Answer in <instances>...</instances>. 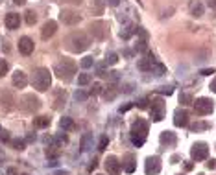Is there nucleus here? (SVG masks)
Instances as JSON below:
<instances>
[{
    "label": "nucleus",
    "instance_id": "f257e3e1",
    "mask_svg": "<svg viewBox=\"0 0 216 175\" xmlns=\"http://www.w3.org/2000/svg\"><path fill=\"white\" fill-rule=\"evenodd\" d=\"M32 85L35 91L39 92H46L50 89V85H52V74H50L48 68H37L33 72V78H32Z\"/></svg>",
    "mask_w": 216,
    "mask_h": 175
},
{
    "label": "nucleus",
    "instance_id": "f03ea898",
    "mask_svg": "<svg viewBox=\"0 0 216 175\" xmlns=\"http://www.w3.org/2000/svg\"><path fill=\"white\" fill-rule=\"evenodd\" d=\"M68 44V50L70 52H83V50L89 48V44H91V39H89V35L85 32H74L70 33L67 37V41H65Z\"/></svg>",
    "mask_w": 216,
    "mask_h": 175
},
{
    "label": "nucleus",
    "instance_id": "7ed1b4c3",
    "mask_svg": "<svg viewBox=\"0 0 216 175\" xmlns=\"http://www.w3.org/2000/svg\"><path fill=\"white\" fill-rule=\"evenodd\" d=\"M76 70H78V67H76V63H74L72 59H61V61H57L56 67H54V74H57L59 79L72 81Z\"/></svg>",
    "mask_w": 216,
    "mask_h": 175
},
{
    "label": "nucleus",
    "instance_id": "20e7f679",
    "mask_svg": "<svg viewBox=\"0 0 216 175\" xmlns=\"http://www.w3.org/2000/svg\"><path fill=\"white\" fill-rule=\"evenodd\" d=\"M146 135H148V122L142 118L135 120L131 126V142L137 148H140L144 144V140H146Z\"/></svg>",
    "mask_w": 216,
    "mask_h": 175
},
{
    "label": "nucleus",
    "instance_id": "39448f33",
    "mask_svg": "<svg viewBox=\"0 0 216 175\" xmlns=\"http://www.w3.org/2000/svg\"><path fill=\"white\" fill-rule=\"evenodd\" d=\"M192 105H194L196 114H199V116H207V114H210L213 109H214V102L209 100V98H198V100H194Z\"/></svg>",
    "mask_w": 216,
    "mask_h": 175
},
{
    "label": "nucleus",
    "instance_id": "423d86ee",
    "mask_svg": "<svg viewBox=\"0 0 216 175\" xmlns=\"http://www.w3.org/2000/svg\"><path fill=\"white\" fill-rule=\"evenodd\" d=\"M190 157H192V161H205V159L209 157V148L205 142H198L194 144L192 149H190Z\"/></svg>",
    "mask_w": 216,
    "mask_h": 175
},
{
    "label": "nucleus",
    "instance_id": "0eeeda50",
    "mask_svg": "<svg viewBox=\"0 0 216 175\" xmlns=\"http://www.w3.org/2000/svg\"><path fill=\"white\" fill-rule=\"evenodd\" d=\"M105 172H107L109 175L122 173V162H120L115 155H109V157L105 159Z\"/></svg>",
    "mask_w": 216,
    "mask_h": 175
},
{
    "label": "nucleus",
    "instance_id": "6e6552de",
    "mask_svg": "<svg viewBox=\"0 0 216 175\" xmlns=\"http://www.w3.org/2000/svg\"><path fill=\"white\" fill-rule=\"evenodd\" d=\"M144 172L146 175H157L161 172V159L159 157H148L144 164Z\"/></svg>",
    "mask_w": 216,
    "mask_h": 175
},
{
    "label": "nucleus",
    "instance_id": "1a4fd4ad",
    "mask_svg": "<svg viewBox=\"0 0 216 175\" xmlns=\"http://www.w3.org/2000/svg\"><path fill=\"white\" fill-rule=\"evenodd\" d=\"M164 118V103L163 100H153L152 102V120L153 122H161Z\"/></svg>",
    "mask_w": 216,
    "mask_h": 175
},
{
    "label": "nucleus",
    "instance_id": "9d476101",
    "mask_svg": "<svg viewBox=\"0 0 216 175\" xmlns=\"http://www.w3.org/2000/svg\"><path fill=\"white\" fill-rule=\"evenodd\" d=\"M91 32L94 35V39H100V41H104V39L109 35V30H107V24L105 22H92Z\"/></svg>",
    "mask_w": 216,
    "mask_h": 175
},
{
    "label": "nucleus",
    "instance_id": "9b49d317",
    "mask_svg": "<svg viewBox=\"0 0 216 175\" xmlns=\"http://www.w3.org/2000/svg\"><path fill=\"white\" fill-rule=\"evenodd\" d=\"M33 48H35V44H33V41L30 37H21L19 39V52H21L22 56H30V54L33 52Z\"/></svg>",
    "mask_w": 216,
    "mask_h": 175
},
{
    "label": "nucleus",
    "instance_id": "f8f14e48",
    "mask_svg": "<svg viewBox=\"0 0 216 175\" xmlns=\"http://www.w3.org/2000/svg\"><path fill=\"white\" fill-rule=\"evenodd\" d=\"M57 32V22L56 21H48V22H44V26L41 30V37L44 39V41H48L50 37H54Z\"/></svg>",
    "mask_w": 216,
    "mask_h": 175
},
{
    "label": "nucleus",
    "instance_id": "ddd939ff",
    "mask_svg": "<svg viewBox=\"0 0 216 175\" xmlns=\"http://www.w3.org/2000/svg\"><path fill=\"white\" fill-rule=\"evenodd\" d=\"M174 126L175 127H185L188 126V113L185 109H177L174 113Z\"/></svg>",
    "mask_w": 216,
    "mask_h": 175
},
{
    "label": "nucleus",
    "instance_id": "4468645a",
    "mask_svg": "<svg viewBox=\"0 0 216 175\" xmlns=\"http://www.w3.org/2000/svg\"><path fill=\"white\" fill-rule=\"evenodd\" d=\"M157 63L155 61V57L152 56V54H148V57H142V59H139V63H137V67L140 72H150V70H153V65Z\"/></svg>",
    "mask_w": 216,
    "mask_h": 175
},
{
    "label": "nucleus",
    "instance_id": "2eb2a0df",
    "mask_svg": "<svg viewBox=\"0 0 216 175\" xmlns=\"http://www.w3.org/2000/svg\"><path fill=\"white\" fill-rule=\"evenodd\" d=\"M13 85L17 89H24L28 85V76L26 72H22V70H15L13 72Z\"/></svg>",
    "mask_w": 216,
    "mask_h": 175
},
{
    "label": "nucleus",
    "instance_id": "dca6fc26",
    "mask_svg": "<svg viewBox=\"0 0 216 175\" xmlns=\"http://www.w3.org/2000/svg\"><path fill=\"white\" fill-rule=\"evenodd\" d=\"M6 28L8 30H17L19 26H21V15H17V13H8L6 15Z\"/></svg>",
    "mask_w": 216,
    "mask_h": 175
},
{
    "label": "nucleus",
    "instance_id": "f3484780",
    "mask_svg": "<svg viewBox=\"0 0 216 175\" xmlns=\"http://www.w3.org/2000/svg\"><path fill=\"white\" fill-rule=\"evenodd\" d=\"M61 21L65 24H68V26H74V24H78L79 21H81V17H79L78 13H74V11H63L61 13Z\"/></svg>",
    "mask_w": 216,
    "mask_h": 175
},
{
    "label": "nucleus",
    "instance_id": "a211bd4d",
    "mask_svg": "<svg viewBox=\"0 0 216 175\" xmlns=\"http://www.w3.org/2000/svg\"><path fill=\"white\" fill-rule=\"evenodd\" d=\"M203 11H205V6L199 0H192V2H190V15H192V17L199 19L203 15Z\"/></svg>",
    "mask_w": 216,
    "mask_h": 175
},
{
    "label": "nucleus",
    "instance_id": "6ab92c4d",
    "mask_svg": "<svg viewBox=\"0 0 216 175\" xmlns=\"http://www.w3.org/2000/svg\"><path fill=\"white\" fill-rule=\"evenodd\" d=\"M135 168H137V164H135V155H133V153H128V155L124 157V170H126L128 173H133Z\"/></svg>",
    "mask_w": 216,
    "mask_h": 175
},
{
    "label": "nucleus",
    "instance_id": "aec40b11",
    "mask_svg": "<svg viewBox=\"0 0 216 175\" xmlns=\"http://www.w3.org/2000/svg\"><path fill=\"white\" fill-rule=\"evenodd\" d=\"M159 140H161V144H164V146H166V144L172 146V144L175 142V135L172 131H163V133H161V137H159Z\"/></svg>",
    "mask_w": 216,
    "mask_h": 175
},
{
    "label": "nucleus",
    "instance_id": "412c9836",
    "mask_svg": "<svg viewBox=\"0 0 216 175\" xmlns=\"http://www.w3.org/2000/svg\"><path fill=\"white\" fill-rule=\"evenodd\" d=\"M59 127L65 129V133L67 131H72L74 127H76V124L72 122V118H68V116H63L61 120H59Z\"/></svg>",
    "mask_w": 216,
    "mask_h": 175
},
{
    "label": "nucleus",
    "instance_id": "4be33fe9",
    "mask_svg": "<svg viewBox=\"0 0 216 175\" xmlns=\"http://www.w3.org/2000/svg\"><path fill=\"white\" fill-rule=\"evenodd\" d=\"M33 126L39 129H44L50 126V118L48 116H37V118H33Z\"/></svg>",
    "mask_w": 216,
    "mask_h": 175
},
{
    "label": "nucleus",
    "instance_id": "5701e85b",
    "mask_svg": "<svg viewBox=\"0 0 216 175\" xmlns=\"http://www.w3.org/2000/svg\"><path fill=\"white\" fill-rule=\"evenodd\" d=\"M24 100H26V102H30V105H28L30 111H37V109L41 107V102H39L37 98H33V96H26Z\"/></svg>",
    "mask_w": 216,
    "mask_h": 175
},
{
    "label": "nucleus",
    "instance_id": "b1692460",
    "mask_svg": "<svg viewBox=\"0 0 216 175\" xmlns=\"http://www.w3.org/2000/svg\"><path fill=\"white\" fill-rule=\"evenodd\" d=\"M56 105H54V109H61L63 107V103H65V91H57V94H56Z\"/></svg>",
    "mask_w": 216,
    "mask_h": 175
},
{
    "label": "nucleus",
    "instance_id": "393cba45",
    "mask_svg": "<svg viewBox=\"0 0 216 175\" xmlns=\"http://www.w3.org/2000/svg\"><path fill=\"white\" fill-rule=\"evenodd\" d=\"M179 102L183 103V107H187V105H192V103H194V98L190 96L188 92H183L181 96H179Z\"/></svg>",
    "mask_w": 216,
    "mask_h": 175
},
{
    "label": "nucleus",
    "instance_id": "a878e982",
    "mask_svg": "<svg viewBox=\"0 0 216 175\" xmlns=\"http://www.w3.org/2000/svg\"><path fill=\"white\" fill-rule=\"evenodd\" d=\"M91 74H79V78H78V85L79 87H85V85H89L91 83Z\"/></svg>",
    "mask_w": 216,
    "mask_h": 175
},
{
    "label": "nucleus",
    "instance_id": "bb28decb",
    "mask_svg": "<svg viewBox=\"0 0 216 175\" xmlns=\"http://www.w3.org/2000/svg\"><path fill=\"white\" fill-rule=\"evenodd\" d=\"M159 94H163V96H170V94H174V87L172 85H163V87L157 89Z\"/></svg>",
    "mask_w": 216,
    "mask_h": 175
},
{
    "label": "nucleus",
    "instance_id": "cd10ccee",
    "mask_svg": "<svg viewBox=\"0 0 216 175\" xmlns=\"http://www.w3.org/2000/svg\"><path fill=\"white\" fill-rule=\"evenodd\" d=\"M135 50H137V52H148V43H146V39H139L137 44H135Z\"/></svg>",
    "mask_w": 216,
    "mask_h": 175
},
{
    "label": "nucleus",
    "instance_id": "c85d7f7f",
    "mask_svg": "<svg viewBox=\"0 0 216 175\" xmlns=\"http://www.w3.org/2000/svg\"><path fill=\"white\" fill-rule=\"evenodd\" d=\"M115 96H117V91H115V85H109V87H107V91L104 92V98H105V100H113Z\"/></svg>",
    "mask_w": 216,
    "mask_h": 175
},
{
    "label": "nucleus",
    "instance_id": "c756f323",
    "mask_svg": "<svg viewBox=\"0 0 216 175\" xmlns=\"http://www.w3.org/2000/svg\"><path fill=\"white\" fill-rule=\"evenodd\" d=\"M131 33H133V26H131V24H128V26L120 32V37H122V39H129V37H131Z\"/></svg>",
    "mask_w": 216,
    "mask_h": 175
},
{
    "label": "nucleus",
    "instance_id": "7c9ffc66",
    "mask_svg": "<svg viewBox=\"0 0 216 175\" xmlns=\"http://www.w3.org/2000/svg\"><path fill=\"white\" fill-rule=\"evenodd\" d=\"M89 144H91V133L83 135V138H81V151H87V149H89Z\"/></svg>",
    "mask_w": 216,
    "mask_h": 175
},
{
    "label": "nucleus",
    "instance_id": "2f4dec72",
    "mask_svg": "<svg viewBox=\"0 0 216 175\" xmlns=\"http://www.w3.org/2000/svg\"><path fill=\"white\" fill-rule=\"evenodd\" d=\"M118 63V56L115 52L111 54H107V57H105V65H117Z\"/></svg>",
    "mask_w": 216,
    "mask_h": 175
},
{
    "label": "nucleus",
    "instance_id": "473e14b6",
    "mask_svg": "<svg viewBox=\"0 0 216 175\" xmlns=\"http://www.w3.org/2000/svg\"><path fill=\"white\" fill-rule=\"evenodd\" d=\"M92 65H94V59H92L91 56H87V57H83V59H81V68L87 70V68H91Z\"/></svg>",
    "mask_w": 216,
    "mask_h": 175
},
{
    "label": "nucleus",
    "instance_id": "72a5a7b5",
    "mask_svg": "<svg viewBox=\"0 0 216 175\" xmlns=\"http://www.w3.org/2000/svg\"><path fill=\"white\" fill-rule=\"evenodd\" d=\"M87 96H89V94H87V92H83L81 89L74 92V100H76V102H85V100H87Z\"/></svg>",
    "mask_w": 216,
    "mask_h": 175
},
{
    "label": "nucleus",
    "instance_id": "f704fd0d",
    "mask_svg": "<svg viewBox=\"0 0 216 175\" xmlns=\"http://www.w3.org/2000/svg\"><path fill=\"white\" fill-rule=\"evenodd\" d=\"M207 127H209V124H205V122H198V124H192V126H190L192 131H203V129H207Z\"/></svg>",
    "mask_w": 216,
    "mask_h": 175
},
{
    "label": "nucleus",
    "instance_id": "c9c22d12",
    "mask_svg": "<svg viewBox=\"0 0 216 175\" xmlns=\"http://www.w3.org/2000/svg\"><path fill=\"white\" fill-rule=\"evenodd\" d=\"M8 70H9V65L6 59H0V76H6L8 74Z\"/></svg>",
    "mask_w": 216,
    "mask_h": 175
},
{
    "label": "nucleus",
    "instance_id": "e433bc0d",
    "mask_svg": "<svg viewBox=\"0 0 216 175\" xmlns=\"http://www.w3.org/2000/svg\"><path fill=\"white\" fill-rule=\"evenodd\" d=\"M26 22L28 24H35L37 22V15H35L33 11H26Z\"/></svg>",
    "mask_w": 216,
    "mask_h": 175
},
{
    "label": "nucleus",
    "instance_id": "4c0bfd02",
    "mask_svg": "<svg viewBox=\"0 0 216 175\" xmlns=\"http://www.w3.org/2000/svg\"><path fill=\"white\" fill-rule=\"evenodd\" d=\"M13 148L15 149H24V148H26V142H24V140H13Z\"/></svg>",
    "mask_w": 216,
    "mask_h": 175
},
{
    "label": "nucleus",
    "instance_id": "58836bf2",
    "mask_svg": "<svg viewBox=\"0 0 216 175\" xmlns=\"http://www.w3.org/2000/svg\"><path fill=\"white\" fill-rule=\"evenodd\" d=\"M148 102H150L148 98H142V100H139V102L135 103V105H137L139 109H146V107H148Z\"/></svg>",
    "mask_w": 216,
    "mask_h": 175
},
{
    "label": "nucleus",
    "instance_id": "ea45409f",
    "mask_svg": "<svg viewBox=\"0 0 216 175\" xmlns=\"http://www.w3.org/2000/svg\"><path fill=\"white\" fill-rule=\"evenodd\" d=\"M107 144H109V138H107V137H102V140H100V146H98V149H100V151H104V149L107 148Z\"/></svg>",
    "mask_w": 216,
    "mask_h": 175
},
{
    "label": "nucleus",
    "instance_id": "a19ab883",
    "mask_svg": "<svg viewBox=\"0 0 216 175\" xmlns=\"http://www.w3.org/2000/svg\"><path fill=\"white\" fill-rule=\"evenodd\" d=\"M100 92H102V85H100V83H94L92 89H91V94H100Z\"/></svg>",
    "mask_w": 216,
    "mask_h": 175
},
{
    "label": "nucleus",
    "instance_id": "79ce46f5",
    "mask_svg": "<svg viewBox=\"0 0 216 175\" xmlns=\"http://www.w3.org/2000/svg\"><path fill=\"white\" fill-rule=\"evenodd\" d=\"M214 72H216L214 68H203L199 74H202V76H210V74H214Z\"/></svg>",
    "mask_w": 216,
    "mask_h": 175
},
{
    "label": "nucleus",
    "instance_id": "37998d69",
    "mask_svg": "<svg viewBox=\"0 0 216 175\" xmlns=\"http://www.w3.org/2000/svg\"><path fill=\"white\" fill-rule=\"evenodd\" d=\"M0 140H2V142H8V140H9V135H8V131H4V129L0 131Z\"/></svg>",
    "mask_w": 216,
    "mask_h": 175
},
{
    "label": "nucleus",
    "instance_id": "c03bdc74",
    "mask_svg": "<svg viewBox=\"0 0 216 175\" xmlns=\"http://www.w3.org/2000/svg\"><path fill=\"white\" fill-rule=\"evenodd\" d=\"M131 107H135V103H126V105H122V107H120V113H126V111H129Z\"/></svg>",
    "mask_w": 216,
    "mask_h": 175
},
{
    "label": "nucleus",
    "instance_id": "a18cd8bd",
    "mask_svg": "<svg viewBox=\"0 0 216 175\" xmlns=\"http://www.w3.org/2000/svg\"><path fill=\"white\" fill-rule=\"evenodd\" d=\"M207 168H209V170H216V161H214V159L207 162Z\"/></svg>",
    "mask_w": 216,
    "mask_h": 175
},
{
    "label": "nucleus",
    "instance_id": "49530a36",
    "mask_svg": "<svg viewBox=\"0 0 216 175\" xmlns=\"http://www.w3.org/2000/svg\"><path fill=\"white\" fill-rule=\"evenodd\" d=\"M209 89H210V91H213V92H216V78L213 79V81H210V85H209Z\"/></svg>",
    "mask_w": 216,
    "mask_h": 175
},
{
    "label": "nucleus",
    "instance_id": "de8ad7c7",
    "mask_svg": "<svg viewBox=\"0 0 216 175\" xmlns=\"http://www.w3.org/2000/svg\"><path fill=\"white\" fill-rule=\"evenodd\" d=\"M105 2H107L109 6H118V4H120V0H105Z\"/></svg>",
    "mask_w": 216,
    "mask_h": 175
},
{
    "label": "nucleus",
    "instance_id": "09e8293b",
    "mask_svg": "<svg viewBox=\"0 0 216 175\" xmlns=\"http://www.w3.org/2000/svg\"><path fill=\"white\" fill-rule=\"evenodd\" d=\"M209 8H210V9H214V11H216V0H209Z\"/></svg>",
    "mask_w": 216,
    "mask_h": 175
},
{
    "label": "nucleus",
    "instance_id": "8fccbe9b",
    "mask_svg": "<svg viewBox=\"0 0 216 175\" xmlns=\"http://www.w3.org/2000/svg\"><path fill=\"white\" fill-rule=\"evenodd\" d=\"M192 168H194V164H192V162H187V164H185V170H187V172H190Z\"/></svg>",
    "mask_w": 216,
    "mask_h": 175
},
{
    "label": "nucleus",
    "instance_id": "3c124183",
    "mask_svg": "<svg viewBox=\"0 0 216 175\" xmlns=\"http://www.w3.org/2000/svg\"><path fill=\"white\" fill-rule=\"evenodd\" d=\"M15 4H17V6H24V4H26V0H13Z\"/></svg>",
    "mask_w": 216,
    "mask_h": 175
},
{
    "label": "nucleus",
    "instance_id": "603ef678",
    "mask_svg": "<svg viewBox=\"0 0 216 175\" xmlns=\"http://www.w3.org/2000/svg\"><path fill=\"white\" fill-rule=\"evenodd\" d=\"M96 166H98V162H96V161H92V164H91V166H89V170H91V172H92V170L96 168Z\"/></svg>",
    "mask_w": 216,
    "mask_h": 175
},
{
    "label": "nucleus",
    "instance_id": "864d4df0",
    "mask_svg": "<svg viewBox=\"0 0 216 175\" xmlns=\"http://www.w3.org/2000/svg\"><path fill=\"white\" fill-rule=\"evenodd\" d=\"M8 175H17V172H15L13 168H9V170H8Z\"/></svg>",
    "mask_w": 216,
    "mask_h": 175
},
{
    "label": "nucleus",
    "instance_id": "5fc2aeb1",
    "mask_svg": "<svg viewBox=\"0 0 216 175\" xmlns=\"http://www.w3.org/2000/svg\"><path fill=\"white\" fill-rule=\"evenodd\" d=\"M124 54H126V56H128V57H131V56H133V50H126Z\"/></svg>",
    "mask_w": 216,
    "mask_h": 175
},
{
    "label": "nucleus",
    "instance_id": "6e6d98bb",
    "mask_svg": "<svg viewBox=\"0 0 216 175\" xmlns=\"http://www.w3.org/2000/svg\"><path fill=\"white\" fill-rule=\"evenodd\" d=\"M4 161V157H2V153H0V162H2Z\"/></svg>",
    "mask_w": 216,
    "mask_h": 175
},
{
    "label": "nucleus",
    "instance_id": "4d7b16f0",
    "mask_svg": "<svg viewBox=\"0 0 216 175\" xmlns=\"http://www.w3.org/2000/svg\"><path fill=\"white\" fill-rule=\"evenodd\" d=\"M198 175H203V173H198Z\"/></svg>",
    "mask_w": 216,
    "mask_h": 175
},
{
    "label": "nucleus",
    "instance_id": "13d9d810",
    "mask_svg": "<svg viewBox=\"0 0 216 175\" xmlns=\"http://www.w3.org/2000/svg\"><path fill=\"white\" fill-rule=\"evenodd\" d=\"M0 131H2V127H0Z\"/></svg>",
    "mask_w": 216,
    "mask_h": 175
}]
</instances>
